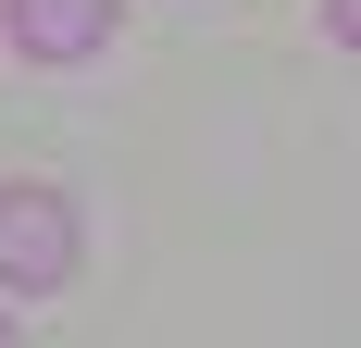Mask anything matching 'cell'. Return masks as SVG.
Returning <instances> with one entry per match:
<instances>
[{
    "instance_id": "6da1fadb",
    "label": "cell",
    "mask_w": 361,
    "mask_h": 348,
    "mask_svg": "<svg viewBox=\"0 0 361 348\" xmlns=\"http://www.w3.org/2000/svg\"><path fill=\"white\" fill-rule=\"evenodd\" d=\"M75 199L63 187H13V174H0V286H13V299H50V286L75 274Z\"/></svg>"
},
{
    "instance_id": "7a4b0ae2",
    "label": "cell",
    "mask_w": 361,
    "mask_h": 348,
    "mask_svg": "<svg viewBox=\"0 0 361 348\" xmlns=\"http://www.w3.org/2000/svg\"><path fill=\"white\" fill-rule=\"evenodd\" d=\"M0 25H13V50H25V63H87L125 13H112V0H0Z\"/></svg>"
},
{
    "instance_id": "3957f363",
    "label": "cell",
    "mask_w": 361,
    "mask_h": 348,
    "mask_svg": "<svg viewBox=\"0 0 361 348\" xmlns=\"http://www.w3.org/2000/svg\"><path fill=\"white\" fill-rule=\"evenodd\" d=\"M0 348H25V336H13V323H0Z\"/></svg>"
}]
</instances>
